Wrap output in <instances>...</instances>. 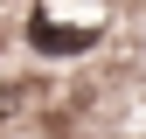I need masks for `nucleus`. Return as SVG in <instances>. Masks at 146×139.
Returning a JSON list of instances; mask_svg holds the SVG:
<instances>
[{"label":"nucleus","instance_id":"nucleus-1","mask_svg":"<svg viewBox=\"0 0 146 139\" xmlns=\"http://www.w3.org/2000/svg\"><path fill=\"white\" fill-rule=\"evenodd\" d=\"M35 49H42V56H84L90 49V28H70V21H35Z\"/></svg>","mask_w":146,"mask_h":139}]
</instances>
